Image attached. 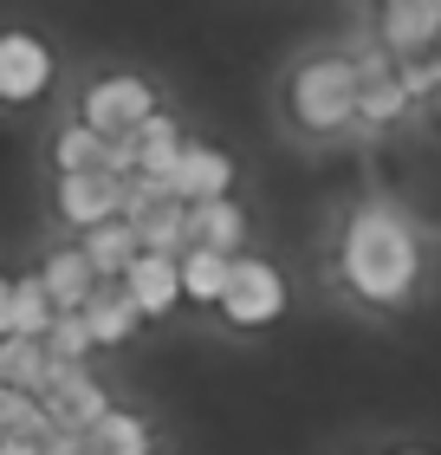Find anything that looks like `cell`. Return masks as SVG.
Returning <instances> with one entry per match:
<instances>
[{
  "label": "cell",
  "mask_w": 441,
  "mask_h": 455,
  "mask_svg": "<svg viewBox=\"0 0 441 455\" xmlns=\"http://www.w3.org/2000/svg\"><path fill=\"white\" fill-rule=\"evenodd\" d=\"M169 189H176V202H221L234 189V156L215 150V143H182V156L169 170Z\"/></svg>",
  "instance_id": "obj_9"
},
{
  "label": "cell",
  "mask_w": 441,
  "mask_h": 455,
  "mask_svg": "<svg viewBox=\"0 0 441 455\" xmlns=\"http://www.w3.org/2000/svg\"><path fill=\"white\" fill-rule=\"evenodd\" d=\"M221 313L234 319V325H272L286 313V280H280V267L272 260H234V274H227V299H221Z\"/></svg>",
  "instance_id": "obj_5"
},
{
  "label": "cell",
  "mask_w": 441,
  "mask_h": 455,
  "mask_svg": "<svg viewBox=\"0 0 441 455\" xmlns=\"http://www.w3.org/2000/svg\"><path fill=\"white\" fill-rule=\"evenodd\" d=\"M240 235H247V215L234 209V196L188 202V247H215V254H227V247H240Z\"/></svg>",
  "instance_id": "obj_15"
},
{
  "label": "cell",
  "mask_w": 441,
  "mask_h": 455,
  "mask_svg": "<svg viewBox=\"0 0 441 455\" xmlns=\"http://www.w3.org/2000/svg\"><path fill=\"white\" fill-rule=\"evenodd\" d=\"M435 52H441V39H435Z\"/></svg>",
  "instance_id": "obj_29"
},
{
  "label": "cell",
  "mask_w": 441,
  "mask_h": 455,
  "mask_svg": "<svg viewBox=\"0 0 441 455\" xmlns=\"http://www.w3.org/2000/svg\"><path fill=\"white\" fill-rule=\"evenodd\" d=\"M435 117H441V92H435Z\"/></svg>",
  "instance_id": "obj_28"
},
{
  "label": "cell",
  "mask_w": 441,
  "mask_h": 455,
  "mask_svg": "<svg viewBox=\"0 0 441 455\" xmlns=\"http://www.w3.org/2000/svg\"><path fill=\"white\" fill-rule=\"evenodd\" d=\"M39 403H46L52 429H72V436H85V429H98L104 417H111V397H104V384L91 378L85 364H59Z\"/></svg>",
  "instance_id": "obj_6"
},
{
  "label": "cell",
  "mask_w": 441,
  "mask_h": 455,
  "mask_svg": "<svg viewBox=\"0 0 441 455\" xmlns=\"http://www.w3.org/2000/svg\"><path fill=\"white\" fill-rule=\"evenodd\" d=\"M0 455H46V443H27V436H0Z\"/></svg>",
  "instance_id": "obj_25"
},
{
  "label": "cell",
  "mask_w": 441,
  "mask_h": 455,
  "mask_svg": "<svg viewBox=\"0 0 441 455\" xmlns=\"http://www.w3.org/2000/svg\"><path fill=\"white\" fill-rule=\"evenodd\" d=\"M396 78H403L409 105H415V98H435V92H441V52H415V59H396Z\"/></svg>",
  "instance_id": "obj_23"
},
{
  "label": "cell",
  "mask_w": 441,
  "mask_h": 455,
  "mask_svg": "<svg viewBox=\"0 0 441 455\" xmlns=\"http://www.w3.org/2000/svg\"><path fill=\"white\" fill-rule=\"evenodd\" d=\"M78 247H85V260L98 267V280H123V274H130V260L143 254V241H137V228L130 221H104V228H91V235L85 241H78Z\"/></svg>",
  "instance_id": "obj_16"
},
{
  "label": "cell",
  "mask_w": 441,
  "mask_h": 455,
  "mask_svg": "<svg viewBox=\"0 0 441 455\" xmlns=\"http://www.w3.org/2000/svg\"><path fill=\"white\" fill-rule=\"evenodd\" d=\"M383 52L390 59H415V52H435L441 39V0H383Z\"/></svg>",
  "instance_id": "obj_8"
},
{
  "label": "cell",
  "mask_w": 441,
  "mask_h": 455,
  "mask_svg": "<svg viewBox=\"0 0 441 455\" xmlns=\"http://www.w3.org/2000/svg\"><path fill=\"white\" fill-rule=\"evenodd\" d=\"M85 455H150V429L137 417H123V410H111L98 429H85Z\"/></svg>",
  "instance_id": "obj_21"
},
{
  "label": "cell",
  "mask_w": 441,
  "mask_h": 455,
  "mask_svg": "<svg viewBox=\"0 0 441 455\" xmlns=\"http://www.w3.org/2000/svg\"><path fill=\"white\" fill-rule=\"evenodd\" d=\"M52 319H59V306H52L46 286H39V274L13 280V299H7V313H0V339H46Z\"/></svg>",
  "instance_id": "obj_14"
},
{
  "label": "cell",
  "mask_w": 441,
  "mask_h": 455,
  "mask_svg": "<svg viewBox=\"0 0 441 455\" xmlns=\"http://www.w3.org/2000/svg\"><path fill=\"white\" fill-rule=\"evenodd\" d=\"M85 325H91V339H98V345H123V339H137L143 313H137V299L123 293V280H104L98 293L85 299Z\"/></svg>",
  "instance_id": "obj_13"
},
{
  "label": "cell",
  "mask_w": 441,
  "mask_h": 455,
  "mask_svg": "<svg viewBox=\"0 0 441 455\" xmlns=\"http://www.w3.org/2000/svg\"><path fill=\"white\" fill-rule=\"evenodd\" d=\"M227 274H234L227 254H215V247H188V254H182V299L221 306L227 299Z\"/></svg>",
  "instance_id": "obj_17"
},
{
  "label": "cell",
  "mask_w": 441,
  "mask_h": 455,
  "mask_svg": "<svg viewBox=\"0 0 441 455\" xmlns=\"http://www.w3.org/2000/svg\"><path fill=\"white\" fill-rule=\"evenodd\" d=\"M52 46L27 27L0 33V105H39L52 92Z\"/></svg>",
  "instance_id": "obj_4"
},
{
  "label": "cell",
  "mask_w": 441,
  "mask_h": 455,
  "mask_svg": "<svg viewBox=\"0 0 441 455\" xmlns=\"http://www.w3.org/2000/svg\"><path fill=\"white\" fill-rule=\"evenodd\" d=\"M344 280L357 299L370 306H403L415 293V274H422V247H415L409 221L390 209V202H364L344 228Z\"/></svg>",
  "instance_id": "obj_1"
},
{
  "label": "cell",
  "mask_w": 441,
  "mask_h": 455,
  "mask_svg": "<svg viewBox=\"0 0 441 455\" xmlns=\"http://www.w3.org/2000/svg\"><path fill=\"white\" fill-rule=\"evenodd\" d=\"M123 221L137 228L143 254H176V247H188V202H176V196L143 202V209H130Z\"/></svg>",
  "instance_id": "obj_12"
},
{
  "label": "cell",
  "mask_w": 441,
  "mask_h": 455,
  "mask_svg": "<svg viewBox=\"0 0 441 455\" xmlns=\"http://www.w3.org/2000/svg\"><path fill=\"white\" fill-rule=\"evenodd\" d=\"M0 345H7V384L27 390V397H46L52 371H59V358L46 351V339H0Z\"/></svg>",
  "instance_id": "obj_18"
},
{
  "label": "cell",
  "mask_w": 441,
  "mask_h": 455,
  "mask_svg": "<svg viewBox=\"0 0 441 455\" xmlns=\"http://www.w3.org/2000/svg\"><path fill=\"white\" fill-rule=\"evenodd\" d=\"M46 455H85V436H72V429H59V436H46Z\"/></svg>",
  "instance_id": "obj_24"
},
{
  "label": "cell",
  "mask_w": 441,
  "mask_h": 455,
  "mask_svg": "<svg viewBox=\"0 0 441 455\" xmlns=\"http://www.w3.org/2000/svg\"><path fill=\"white\" fill-rule=\"evenodd\" d=\"M357 92H364V78H357V59L344 52H319L305 59L299 72H292V117L305 124V131H344L357 124Z\"/></svg>",
  "instance_id": "obj_2"
},
{
  "label": "cell",
  "mask_w": 441,
  "mask_h": 455,
  "mask_svg": "<svg viewBox=\"0 0 441 455\" xmlns=\"http://www.w3.org/2000/svg\"><path fill=\"white\" fill-rule=\"evenodd\" d=\"M39 286L52 293L59 313H85V299L98 293V267L85 260V247H59V254H46V267H39Z\"/></svg>",
  "instance_id": "obj_11"
},
{
  "label": "cell",
  "mask_w": 441,
  "mask_h": 455,
  "mask_svg": "<svg viewBox=\"0 0 441 455\" xmlns=\"http://www.w3.org/2000/svg\"><path fill=\"white\" fill-rule=\"evenodd\" d=\"M162 105L150 92V78L137 72H104L85 85V98H78V124H91L98 137H130L137 124H150Z\"/></svg>",
  "instance_id": "obj_3"
},
{
  "label": "cell",
  "mask_w": 441,
  "mask_h": 455,
  "mask_svg": "<svg viewBox=\"0 0 441 455\" xmlns=\"http://www.w3.org/2000/svg\"><path fill=\"white\" fill-rule=\"evenodd\" d=\"M59 215H66L72 228H104L123 215V176L111 170H78V176H59Z\"/></svg>",
  "instance_id": "obj_7"
},
{
  "label": "cell",
  "mask_w": 441,
  "mask_h": 455,
  "mask_svg": "<svg viewBox=\"0 0 441 455\" xmlns=\"http://www.w3.org/2000/svg\"><path fill=\"white\" fill-rule=\"evenodd\" d=\"M98 339H91V325H85V313H59L52 319V332H46V351L59 364H85V351H91Z\"/></svg>",
  "instance_id": "obj_22"
},
{
  "label": "cell",
  "mask_w": 441,
  "mask_h": 455,
  "mask_svg": "<svg viewBox=\"0 0 441 455\" xmlns=\"http://www.w3.org/2000/svg\"><path fill=\"white\" fill-rule=\"evenodd\" d=\"M0 384H7V345H0Z\"/></svg>",
  "instance_id": "obj_27"
},
{
  "label": "cell",
  "mask_w": 441,
  "mask_h": 455,
  "mask_svg": "<svg viewBox=\"0 0 441 455\" xmlns=\"http://www.w3.org/2000/svg\"><path fill=\"white\" fill-rule=\"evenodd\" d=\"M7 299H13V280H0V313H7Z\"/></svg>",
  "instance_id": "obj_26"
},
{
  "label": "cell",
  "mask_w": 441,
  "mask_h": 455,
  "mask_svg": "<svg viewBox=\"0 0 441 455\" xmlns=\"http://www.w3.org/2000/svg\"><path fill=\"white\" fill-rule=\"evenodd\" d=\"M0 436H27V443H46L59 436L52 417H46V403L27 397V390H13V384H0Z\"/></svg>",
  "instance_id": "obj_19"
},
{
  "label": "cell",
  "mask_w": 441,
  "mask_h": 455,
  "mask_svg": "<svg viewBox=\"0 0 441 455\" xmlns=\"http://www.w3.org/2000/svg\"><path fill=\"white\" fill-rule=\"evenodd\" d=\"M104 150H111V137H98L91 124H66V131L52 137V163H59V176L104 170Z\"/></svg>",
  "instance_id": "obj_20"
},
{
  "label": "cell",
  "mask_w": 441,
  "mask_h": 455,
  "mask_svg": "<svg viewBox=\"0 0 441 455\" xmlns=\"http://www.w3.org/2000/svg\"><path fill=\"white\" fill-rule=\"evenodd\" d=\"M123 293L137 299L143 319L176 313V299H182V260H176V254H137L130 274H123Z\"/></svg>",
  "instance_id": "obj_10"
}]
</instances>
